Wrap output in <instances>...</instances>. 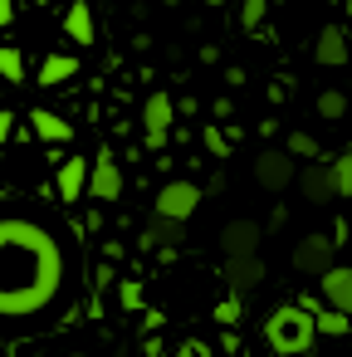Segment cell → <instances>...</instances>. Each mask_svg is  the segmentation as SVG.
<instances>
[{
  "label": "cell",
  "mask_w": 352,
  "mask_h": 357,
  "mask_svg": "<svg viewBox=\"0 0 352 357\" xmlns=\"http://www.w3.org/2000/svg\"><path fill=\"white\" fill-rule=\"evenodd\" d=\"M259 240H264L259 220H230L220 230V250L225 255H259Z\"/></svg>",
  "instance_id": "cell-12"
},
{
  "label": "cell",
  "mask_w": 352,
  "mask_h": 357,
  "mask_svg": "<svg viewBox=\"0 0 352 357\" xmlns=\"http://www.w3.org/2000/svg\"><path fill=\"white\" fill-rule=\"evenodd\" d=\"M332 255H337V240H332V235H303V240L293 245V269L323 279V274L332 269Z\"/></svg>",
  "instance_id": "cell-7"
},
{
  "label": "cell",
  "mask_w": 352,
  "mask_h": 357,
  "mask_svg": "<svg viewBox=\"0 0 352 357\" xmlns=\"http://www.w3.org/2000/svg\"><path fill=\"white\" fill-rule=\"evenodd\" d=\"M181 230H186V220H171V215H157L142 235H137V245L152 255V250H171V245H181Z\"/></svg>",
  "instance_id": "cell-15"
},
{
  "label": "cell",
  "mask_w": 352,
  "mask_h": 357,
  "mask_svg": "<svg viewBox=\"0 0 352 357\" xmlns=\"http://www.w3.org/2000/svg\"><path fill=\"white\" fill-rule=\"evenodd\" d=\"M10 132H15V113H10V108H0V142H6Z\"/></svg>",
  "instance_id": "cell-29"
},
{
  "label": "cell",
  "mask_w": 352,
  "mask_h": 357,
  "mask_svg": "<svg viewBox=\"0 0 352 357\" xmlns=\"http://www.w3.org/2000/svg\"><path fill=\"white\" fill-rule=\"evenodd\" d=\"M298 191H303L308 206H328V201H337V172H332V162L308 157V167H298Z\"/></svg>",
  "instance_id": "cell-5"
},
{
  "label": "cell",
  "mask_w": 352,
  "mask_h": 357,
  "mask_svg": "<svg viewBox=\"0 0 352 357\" xmlns=\"http://www.w3.org/2000/svg\"><path fill=\"white\" fill-rule=\"evenodd\" d=\"M64 35H69L79 50H89V45L98 40V25H93V6H89V0H74V6L64 10Z\"/></svg>",
  "instance_id": "cell-13"
},
{
  "label": "cell",
  "mask_w": 352,
  "mask_h": 357,
  "mask_svg": "<svg viewBox=\"0 0 352 357\" xmlns=\"http://www.w3.org/2000/svg\"><path fill=\"white\" fill-rule=\"evenodd\" d=\"M313 108H318V118H328V123H337V118H347V93H342V89H323Z\"/></svg>",
  "instance_id": "cell-19"
},
{
  "label": "cell",
  "mask_w": 352,
  "mask_h": 357,
  "mask_svg": "<svg viewBox=\"0 0 352 357\" xmlns=\"http://www.w3.org/2000/svg\"><path fill=\"white\" fill-rule=\"evenodd\" d=\"M176 113H181V108H176L171 93H152V98L142 103V128H147V147H152V152H167Z\"/></svg>",
  "instance_id": "cell-4"
},
{
  "label": "cell",
  "mask_w": 352,
  "mask_h": 357,
  "mask_svg": "<svg viewBox=\"0 0 352 357\" xmlns=\"http://www.w3.org/2000/svg\"><path fill=\"white\" fill-rule=\"evenodd\" d=\"M0 79H6V84H25V54L15 45H0Z\"/></svg>",
  "instance_id": "cell-20"
},
{
  "label": "cell",
  "mask_w": 352,
  "mask_h": 357,
  "mask_svg": "<svg viewBox=\"0 0 352 357\" xmlns=\"http://www.w3.org/2000/svg\"><path fill=\"white\" fill-rule=\"evenodd\" d=\"M342 10H347V25H352V0H342Z\"/></svg>",
  "instance_id": "cell-31"
},
{
  "label": "cell",
  "mask_w": 352,
  "mask_h": 357,
  "mask_svg": "<svg viewBox=\"0 0 352 357\" xmlns=\"http://www.w3.org/2000/svg\"><path fill=\"white\" fill-rule=\"evenodd\" d=\"M347 54H352V50H347V30H342V25H323V30H318V45H313V59H318L323 69H342Z\"/></svg>",
  "instance_id": "cell-11"
},
{
  "label": "cell",
  "mask_w": 352,
  "mask_h": 357,
  "mask_svg": "<svg viewBox=\"0 0 352 357\" xmlns=\"http://www.w3.org/2000/svg\"><path fill=\"white\" fill-rule=\"evenodd\" d=\"M15 25V0H0V30Z\"/></svg>",
  "instance_id": "cell-27"
},
{
  "label": "cell",
  "mask_w": 352,
  "mask_h": 357,
  "mask_svg": "<svg viewBox=\"0 0 352 357\" xmlns=\"http://www.w3.org/2000/svg\"><path fill=\"white\" fill-rule=\"evenodd\" d=\"M240 357H245V352H240Z\"/></svg>",
  "instance_id": "cell-34"
},
{
  "label": "cell",
  "mask_w": 352,
  "mask_h": 357,
  "mask_svg": "<svg viewBox=\"0 0 352 357\" xmlns=\"http://www.w3.org/2000/svg\"><path fill=\"white\" fill-rule=\"evenodd\" d=\"M264 342H269V352H279V357H308L313 352V342L323 337L318 333V318H313V308H303V303H279L269 318H264Z\"/></svg>",
  "instance_id": "cell-2"
},
{
  "label": "cell",
  "mask_w": 352,
  "mask_h": 357,
  "mask_svg": "<svg viewBox=\"0 0 352 357\" xmlns=\"http://www.w3.org/2000/svg\"><path fill=\"white\" fill-rule=\"evenodd\" d=\"M35 6H54V0H35Z\"/></svg>",
  "instance_id": "cell-33"
},
{
  "label": "cell",
  "mask_w": 352,
  "mask_h": 357,
  "mask_svg": "<svg viewBox=\"0 0 352 357\" xmlns=\"http://www.w3.org/2000/svg\"><path fill=\"white\" fill-rule=\"evenodd\" d=\"M264 15H269V0H240V30H264Z\"/></svg>",
  "instance_id": "cell-21"
},
{
  "label": "cell",
  "mask_w": 352,
  "mask_h": 357,
  "mask_svg": "<svg viewBox=\"0 0 352 357\" xmlns=\"http://www.w3.org/2000/svg\"><path fill=\"white\" fill-rule=\"evenodd\" d=\"M196 206H201V186L196 181H167L157 191V201H152V211L157 215H171V220H191Z\"/></svg>",
  "instance_id": "cell-6"
},
{
  "label": "cell",
  "mask_w": 352,
  "mask_h": 357,
  "mask_svg": "<svg viewBox=\"0 0 352 357\" xmlns=\"http://www.w3.org/2000/svg\"><path fill=\"white\" fill-rule=\"evenodd\" d=\"M211 113H215V118H230L235 108H230V98H215V103H211Z\"/></svg>",
  "instance_id": "cell-30"
},
{
  "label": "cell",
  "mask_w": 352,
  "mask_h": 357,
  "mask_svg": "<svg viewBox=\"0 0 352 357\" xmlns=\"http://www.w3.org/2000/svg\"><path fill=\"white\" fill-rule=\"evenodd\" d=\"M30 128H35V137L49 142V147H69V142H74V123H64V118L49 113V108H35V113H30Z\"/></svg>",
  "instance_id": "cell-14"
},
{
  "label": "cell",
  "mask_w": 352,
  "mask_h": 357,
  "mask_svg": "<svg viewBox=\"0 0 352 357\" xmlns=\"http://www.w3.org/2000/svg\"><path fill=\"white\" fill-rule=\"evenodd\" d=\"M206 6H215V10H220V6H230V0H206Z\"/></svg>",
  "instance_id": "cell-32"
},
{
  "label": "cell",
  "mask_w": 352,
  "mask_h": 357,
  "mask_svg": "<svg viewBox=\"0 0 352 357\" xmlns=\"http://www.w3.org/2000/svg\"><path fill=\"white\" fill-rule=\"evenodd\" d=\"M201 147H206L215 162H225V157H230V137H225L215 123H211V128H201Z\"/></svg>",
  "instance_id": "cell-22"
},
{
  "label": "cell",
  "mask_w": 352,
  "mask_h": 357,
  "mask_svg": "<svg viewBox=\"0 0 352 357\" xmlns=\"http://www.w3.org/2000/svg\"><path fill=\"white\" fill-rule=\"evenodd\" d=\"M69 284V255L49 220L10 211L0 215V323L40 328Z\"/></svg>",
  "instance_id": "cell-1"
},
{
  "label": "cell",
  "mask_w": 352,
  "mask_h": 357,
  "mask_svg": "<svg viewBox=\"0 0 352 357\" xmlns=\"http://www.w3.org/2000/svg\"><path fill=\"white\" fill-rule=\"evenodd\" d=\"M240 298H245V294H230V298L215 303V323H220V328H235V323L245 318V303H240Z\"/></svg>",
  "instance_id": "cell-23"
},
{
  "label": "cell",
  "mask_w": 352,
  "mask_h": 357,
  "mask_svg": "<svg viewBox=\"0 0 352 357\" xmlns=\"http://www.w3.org/2000/svg\"><path fill=\"white\" fill-rule=\"evenodd\" d=\"M313 318H318V333H323V337H347V333H352V313H342V308H332V303L313 308Z\"/></svg>",
  "instance_id": "cell-18"
},
{
  "label": "cell",
  "mask_w": 352,
  "mask_h": 357,
  "mask_svg": "<svg viewBox=\"0 0 352 357\" xmlns=\"http://www.w3.org/2000/svg\"><path fill=\"white\" fill-rule=\"evenodd\" d=\"M89 181H93V162H84V157H69V162H59L54 191H59V201H64V206H74L79 196H89Z\"/></svg>",
  "instance_id": "cell-8"
},
{
  "label": "cell",
  "mask_w": 352,
  "mask_h": 357,
  "mask_svg": "<svg viewBox=\"0 0 352 357\" xmlns=\"http://www.w3.org/2000/svg\"><path fill=\"white\" fill-rule=\"evenodd\" d=\"M74 74H79V59H74V54H49L35 79H40V89H59V84H69Z\"/></svg>",
  "instance_id": "cell-17"
},
{
  "label": "cell",
  "mask_w": 352,
  "mask_h": 357,
  "mask_svg": "<svg viewBox=\"0 0 352 357\" xmlns=\"http://www.w3.org/2000/svg\"><path fill=\"white\" fill-rule=\"evenodd\" d=\"M323 303L352 313V264H332V269L323 274Z\"/></svg>",
  "instance_id": "cell-16"
},
{
  "label": "cell",
  "mask_w": 352,
  "mask_h": 357,
  "mask_svg": "<svg viewBox=\"0 0 352 357\" xmlns=\"http://www.w3.org/2000/svg\"><path fill=\"white\" fill-rule=\"evenodd\" d=\"M225 284L230 294H250L264 284V259L259 255H225Z\"/></svg>",
  "instance_id": "cell-10"
},
{
  "label": "cell",
  "mask_w": 352,
  "mask_h": 357,
  "mask_svg": "<svg viewBox=\"0 0 352 357\" xmlns=\"http://www.w3.org/2000/svg\"><path fill=\"white\" fill-rule=\"evenodd\" d=\"M254 181H259L264 191H289V186L298 181V157H293L289 147H264V152H254Z\"/></svg>",
  "instance_id": "cell-3"
},
{
  "label": "cell",
  "mask_w": 352,
  "mask_h": 357,
  "mask_svg": "<svg viewBox=\"0 0 352 357\" xmlns=\"http://www.w3.org/2000/svg\"><path fill=\"white\" fill-rule=\"evenodd\" d=\"M118 298H123V308H142V284H137V279H123Z\"/></svg>",
  "instance_id": "cell-26"
},
{
  "label": "cell",
  "mask_w": 352,
  "mask_h": 357,
  "mask_svg": "<svg viewBox=\"0 0 352 357\" xmlns=\"http://www.w3.org/2000/svg\"><path fill=\"white\" fill-rule=\"evenodd\" d=\"M293 157H318V142L308 137V132H289V142H284Z\"/></svg>",
  "instance_id": "cell-25"
},
{
  "label": "cell",
  "mask_w": 352,
  "mask_h": 357,
  "mask_svg": "<svg viewBox=\"0 0 352 357\" xmlns=\"http://www.w3.org/2000/svg\"><path fill=\"white\" fill-rule=\"evenodd\" d=\"M89 196H93V201H103V206L123 196V167L113 162V152H108V147L93 157V181H89Z\"/></svg>",
  "instance_id": "cell-9"
},
{
  "label": "cell",
  "mask_w": 352,
  "mask_h": 357,
  "mask_svg": "<svg viewBox=\"0 0 352 357\" xmlns=\"http://www.w3.org/2000/svg\"><path fill=\"white\" fill-rule=\"evenodd\" d=\"M171 357H211V352H206V347H201V342H181V347H176V352H171Z\"/></svg>",
  "instance_id": "cell-28"
},
{
  "label": "cell",
  "mask_w": 352,
  "mask_h": 357,
  "mask_svg": "<svg viewBox=\"0 0 352 357\" xmlns=\"http://www.w3.org/2000/svg\"><path fill=\"white\" fill-rule=\"evenodd\" d=\"M332 172H337V196H342V201H352V147L332 162Z\"/></svg>",
  "instance_id": "cell-24"
}]
</instances>
